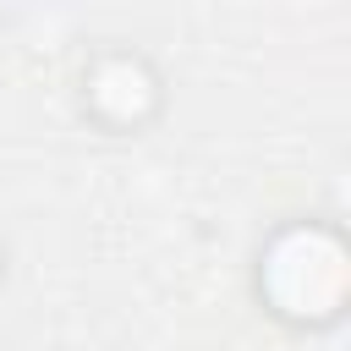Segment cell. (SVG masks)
<instances>
[{
  "label": "cell",
  "mask_w": 351,
  "mask_h": 351,
  "mask_svg": "<svg viewBox=\"0 0 351 351\" xmlns=\"http://www.w3.org/2000/svg\"><path fill=\"white\" fill-rule=\"evenodd\" d=\"M88 104H93L104 121H115V126L143 121L148 104H154V77H148V66L132 60V55H104V60L88 71Z\"/></svg>",
  "instance_id": "cell-2"
},
{
  "label": "cell",
  "mask_w": 351,
  "mask_h": 351,
  "mask_svg": "<svg viewBox=\"0 0 351 351\" xmlns=\"http://www.w3.org/2000/svg\"><path fill=\"white\" fill-rule=\"evenodd\" d=\"M263 296L274 313L296 318V324H324L340 313L346 302V247L335 230L318 225H291L269 241L263 252V274H258Z\"/></svg>",
  "instance_id": "cell-1"
}]
</instances>
